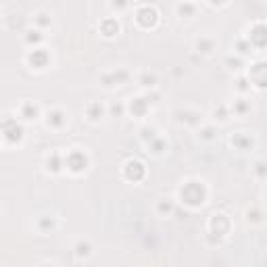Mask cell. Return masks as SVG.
Instances as JSON below:
<instances>
[{"instance_id":"obj_1","label":"cell","mask_w":267,"mask_h":267,"mask_svg":"<svg viewBox=\"0 0 267 267\" xmlns=\"http://www.w3.org/2000/svg\"><path fill=\"white\" fill-rule=\"evenodd\" d=\"M207 197H209V192H207V186L199 180H190L186 182L182 188H180V201L190 207V209H199L207 203Z\"/></svg>"},{"instance_id":"obj_2","label":"cell","mask_w":267,"mask_h":267,"mask_svg":"<svg viewBox=\"0 0 267 267\" xmlns=\"http://www.w3.org/2000/svg\"><path fill=\"white\" fill-rule=\"evenodd\" d=\"M88 165H90V157H88L84 150L75 148V150H71V152L65 155V169L71 171V173L80 175V173H84L88 169Z\"/></svg>"},{"instance_id":"obj_3","label":"cell","mask_w":267,"mask_h":267,"mask_svg":"<svg viewBox=\"0 0 267 267\" xmlns=\"http://www.w3.org/2000/svg\"><path fill=\"white\" fill-rule=\"evenodd\" d=\"M23 134H25V130L17 119L7 117L3 121V138H5L7 144H19V142L23 140Z\"/></svg>"},{"instance_id":"obj_4","label":"cell","mask_w":267,"mask_h":267,"mask_svg":"<svg viewBox=\"0 0 267 267\" xmlns=\"http://www.w3.org/2000/svg\"><path fill=\"white\" fill-rule=\"evenodd\" d=\"M246 78L251 82V86L259 88V90H265L267 88V61H259V63L251 65Z\"/></svg>"},{"instance_id":"obj_5","label":"cell","mask_w":267,"mask_h":267,"mask_svg":"<svg viewBox=\"0 0 267 267\" xmlns=\"http://www.w3.org/2000/svg\"><path fill=\"white\" fill-rule=\"evenodd\" d=\"M146 175V167L142 161H138V159H130V161H126V165H123V177H126L128 182H142Z\"/></svg>"},{"instance_id":"obj_6","label":"cell","mask_w":267,"mask_h":267,"mask_svg":"<svg viewBox=\"0 0 267 267\" xmlns=\"http://www.w3.org/2000/svg\"><path fill=\"white\" fill-rule=\"evenodd\" d=\"M230 227H232V221H230V217L223 215V213H215V215L211 217V223H209L211 236H217V238L221 240L223 236H227Z\"/></svg>"},{"instance_id":"obj_7","label":"cell","mask_w":267,"mask_h":267,"mask_svg":"<svg viewBox=\"0 0 267 267\" xmlns=\"http://www.w3.org/2000/svg\"><path fill=\"white\" fill-rule=\"evenodd\" d=\"M136 23L142 27V29H150L159 23V13L155 7H140L136 11Z\"/></svg>"},{"instance_id":"obj_8","label":"cell","mask_w":267,"mask_h":267,"mask_svg":"<svg viewBox=\"0 0 267 267\" xmlns=\"http://www.w3.org/2000/svg\"><path fill=\"white\" fill-rule=\"evenodd\" d=\"M246 40L253 48H267V23H255L248 29Z\"/></svg>"},{"instance_id":"obj_9","label":"cell","mask_w":267,"mask_h":267,"mask_svg":"<svg viewBox=\"0 0 267 267\" xmlns=\"http://www.w3.org/2000/svg\"><path fill=\"white\" fill-rule=\"evenodd\" d=\"M130 80V71L126 69H115V71H109V73H102L100 75V84L104 88H115V86H121Z\"/></svg>"},{"instance_id":"obj_10","label":"cell","mask_w":267,"mask_h":267,"mask_svg":"<svg viewBox=\"0 0 267 267\" xmlns=\"http://www.w3.org/2000/svg\"><path fill=\"white\" fill-rule=\"evenodd\" d=\"M27 63L33 67V69H46L50 65V52L46 48H33L29 50V55H27Z\"/></svg>"},{"instance_id":"obj_11","label":"cell","mask_w":267,"mask_h":267,"mask_svg":"<svg viewBox=\"0 0 267 267\" xmlns=\"http://www.w3.org/2000/svg\"><path fill=\"white\" fill-rule=\"evenodd\" d=\"M150 106H152V104H150V100H148L146 96H136V98L130 100L128 111H130L134 117H144V115L148 113Z\"/></svg>"},{"instance_id":"obj_12","label":"cell","mask_w":267,"mask_h":267,"mask_svg":"<svg viewBox=\"0 0 267 267\" xmlns=\"http://www.w3.org/2000/svg\"><path fill=\"white\" fill-rule=\"evenodd\" d=\"M67 113L63 111V109H52V111H48V115H46V126L48 128H52V130H61V128H65L67 126Z\"/></svg>"},{"instance_id":"obj_13","label":"cell","mask_w":267,"mask_h":267,"mask_svg":"<svg viewBox=\"0 0 267 267\" xmlns=\"http://www.w3.org/2000/svg\"><path fill=\"white\" fill-rule=\"evenodd\" d=\"M232 146L236 148V150H251L253 146H255V140H253V136H248V134H244V132H238V134H234L232 136Z\"/></svg>"},{"instance_id":"obj_14","label":"cell","mask_w":267,"mask_h":267,"mask_svg":"<svg viewBox=\"0 0 267 267\" xmlns=\"http://www.w3.org/2000/svg\"><path fill=\"white\" fill-rule=\"evenodd\" d=\"M19 115L25 119V121H35L40 117V106L35 104V102H31V100H25L23 104H21V109H19Z\"/></svg>"},{"instance_id":"obj_15","label":"cell","mask_w":267,"mask_h":267,"mask_svg":"<svg viewBox=\"0 0 267 267\" xmlns=\"http://www.w3.org/2000/svg\"><path fill=\"white\" fill-rule=\"evenodd\" d=\"M63 169H65V155L52 152L46 159V171H50V173H61Z\"/></svg>"},{"instance_id":"obj_16","label":"cell","mask_w":267,"mask_h":267,"mask_svg":"<svg viewBox=\"0 0 267 267\" xmlns=\"http://www.w3.org/2000/svg\"><path fill=\"white\" fill-rule=\"evenodd\" d=\"M119 21L115 19V17H109V19L100 21V33L104 35V38H115V35L119 33Z\"/></svg>"},{"instance_id":"obj_17","label":"cell","mask_w":267,"mask_h":267,"mask_svg":"<svg viewBox=\"0 0 267 267\" xmlns=\"http://www.w3.org/2000/svg\"><path fill=\"white\" fill-rule=\"evenodd\" d=\"M104 113H106L104 104H100L98 100H94V102H90V104L86 106V117L90 119V121H100L104 117Z\"/></svg>"},{"instance_id":"obj_18","label":"cell","mask_w":267,"mask_h":267,"mask_svg":"<svg viewBox=\"0 0 267 267\" xmlns=\"http://www.w3.org/2000/svg\"><path fill=\"white\" fill-rule=\"evenodd\" d=\"M215 40L209 38V35H201V38H197V42H194V48H197L201 55H211L213 50H215Z\"/></svg>"},{"instance_id":"obj_19","label":"cell","mask_w":267,"mask_h":267,"mask_svg":"<svg viewBox=\"0 0 267 267\" xmlns=\"http://www.w3.org/2000/svg\"><path fill=\"white\" fill-rule=\"evenodd\" d=\"M35 227H38L40 234H50V232H55L57 230V219L50 217V215H44V217H40L38 221H35Z\"/></svg>"},{"instance_id":"obj_20","label":"cell","mask_w":267,"mask_h":267,"mask_svg":"<svg viewBox=\"0 0 267 267\" xmlns=\"http://www.w3.org/2000/svg\"><path fill=\"white\" fill-rule=\"evenodd\" d=\"M173 209H175V205H173V201H169V199H159L157 205H155L157 215H161V217L173 215Z\"/></svg>"},{"instance_id":"obj_21","label":"cell","mask_w":267,"mask_h":267,"mask_svg":"<svg viewBox=\"0 0 267 267\" xmlns=\"http://www.w3.org/2000/svg\"><path fill=\"white\" fill-rule=\"evenodd\" d=\"M177 15H180L182 19H190V17L197 15V5H194L192 0H184V3L177 5Z\"/></svg>"},{"instance_id":"obj_22","label":"cell","mask_w":267,"mask_h":267,"mask_svg":"<svg viewBox=\"0 0 267 267\" xmlns=\"http://www.w3.org/2000/svg\"><path fill=\"white\" fill-rule=\"evenodd\" d=\"M44 40V33H42V29H38V27H35V29H29L27 33H25V44H29V46H38L40 42Z\"/></svg>"},{"instance_id":"obj_23","label":"cell","mask_w":267,"mask_h":267,"mask_svg":"<svg viewBox=\"0 0 267 267\" xmlns=\"http://www.w3.org/2000/svg\"><path fill=\"white\" fill-rule=\"evenodd\" d=\"M73 251H75V257H78V259H88V257L92 255V246H90V242L80 240V242L75 244Z\"/></svg>"},{"instance_id":"obj_24","label":"cell","mask_w":267,"mask_h":267,"mask_svg":"<svg viewBox=\"0 0 267 267\" xmlns=\"http://www.w3.org/2000/svg\"><path fill=\"white\" fill-rule=\"evenodd\" d=\"M177 119H180L182 123H188V126H199L201 123L199 113H194V111H180L177 113Z\"/></svg>"},{"instance_id":"obj_25","label":"cell","mask_w":267,"mask_h":267,"mask_svg":"<svg viewBox=\"0 0 267 267\" xmlns=\"http://www.w3.org/2000/svg\"><path fill=\"white\" fill-rule=\"evenodd\" d=\"M148 148H150V152L152 155H163L165 150H167V142L163 140V138H152L150 142H148Z\"/></svg>"},{"instance_id":"obj_26","label":"cell","mask_w":267,"mask_h":267,"mask_svg":"<svg viewBox=\"0 0 267 267\" xmlns=\"http://www.w3.org/2000/svg\"><path fill=\"white\" fill-rule=\"evenodd\" d=\"M33 23H35V27L38 29H48L50 27V23H52V19H50V15L48 13H35V17H33Z\"/></svg>"},{"instance_id":"obj_27","label":"cell","mask_w":267,"mask_h":267,"mask_svg":"<svg viewBox=\"0 0 267 267\" xmlns=\"http://www.w3.org/2000/svg\"><path fill=\"white\" fill-rule=\"evenodd\" d=\"M253 173H255L257 180H267V161H265V159H259V161H255Z\"/></svg>"},{"instance_id":"obj_28","label":"cell","mask_w":267,"mask_h":267,"mask_svg":"<svg viewBox=\"0 0 267 267\" xmlns=\"http://www.w3.org/2000/svg\"><path fill=\"white\" fill-rule=\"evenodd\" d=\"M138 84L144 86V88H155V86H157V75L150 73V71H144V73H140Z\"/></svg>"},{"instance_id":"obj_29","label":"cell","mask_w":267,"mask_h":267,"mask_svg":"<svg viewBox=\"0 0 267 267\" xmlns=\"http://www.w3.org/2000/svg\"><path fill=\"white\" fill-rule=\"evenodd\" d=\"M232 109H234V113H236L238 117H244L248 111H251V104H248L244 98H238V100H234V106H232Z\"/></svg>"},{"instance_id":"obj_30","label":"cell","mask_w":267,"mask_h":267,"mask_svg":"<svg viewBox=\"0 0 267 267\" xmlns=\"http://www.w3.org/2000/svg\"><path fill=\"white\" fill-rule=\"evenodd\" d=\"M246 221H248V223H261V221H263V213H261V209H257V207L246 209Z\"/></svg>"},{"instance_id":"obj_31","label":"cell","mask_w":267,"mask_h":267,"mask_svg":"<svg viewBox=\"0 0 267 267\" xmlns=\"http://www.w3.org/2000/svg\"><path fill=\"white\" fill-rule=\"evenodd\" d=\"M253 50V46H251V42H248L246 38H240L238 42H236V52L240 57H244V55H248V52Z\"/></svg>"},{"instance_id":"obj_32","label":"cell","mask_w":267,"mask_h":267,"mask_svg":"<svg viewBox=\"0 0 267 267\" xmlns=\"http://www.w3.org/2000/svg\"><path fill=\"white\" fill-rule=\"evenodd\" d=\"M215 134H217V130L213 128V126H207V128H201V132H199V136H201V140H213L215 138Z\"/></svg>"},{"instance_id":"obj_33","label":"cell","mask_w":267,"mask_h":267,"mask_svg":"<svg viewBox=\"0 0 267 267\" xmlns=\"http://www.w3.org/2000/svg\"><path fill=\"white\" fill-rule=\"evenodd\" d=\"M213 117H215L217 121H227V117H230L227 106H225V104H219V109L213 111Z\"/></svg>"},{"instance_id":"obj_34","label":"cell","mask_w":267,"mask_h":267,"mask_svg":"<svg viewBox=\"0 0 267 267\" xmlns=\"http://www.w3.org/2000/svg\"><path fill=\"white\" fill-rule=\"evenodd\" d=\"M109 5H111L113 11L121 13V11H126L130 7V0H109Z\"/></svg>"},{"instance_id":"obj_35","label":"cell","mask_w":267,"mask_h":267,"mask_svg":"<svg viewBox=\"0 0 267 267\" xmlns=\"http://www.w3.org/2000/svg\"><path fill=\"white\" fill-rule=\"evenodd\" d=\"M140 136H142V140H144L146 144H148V142H150L152 138H157V132H155V128H142Z\"/></svg>"},{"instance_id":"obj_36","label":"cell","mask_w":267,"mask_h":267,"mask_svg":"<svg viewBox=\"0 0 267 267\" xmlns=\"http://www.w3.org/2000/svg\"><path fill=\"white\" fill-rule=\"evenodd\" d=\"M111 115H115V117H119V115H123V113H126L128 111V106L126 104H119V102H115V104H111Z\"/></svg>"},{"instance_id":"obj_37","label":"cell","mask_w":267,"mask_h":267,"mask_svg":"<svg viewBox=\"0 0 267 267\" xmlns=\"http://www.w3.org/2000/svg\"><path fill=\"white\" fill-rule=\"evenodd\" d=\"M225 65H227V69L236 71V69H240V67H242V59H240V57H236V59H232V57H230V59L225 61Z\"/></svg>"},{"instance_id":"obj_38","label":"cell","mask_w":267,"mask_h":267,"mask_svg":"<svg viewBox=\"0 0 267 267\" xmlns=\"http://www.w3.org/2000/svg\"><path fill=\"white\" fill-rule=\"evenodd\" d=\"M238 90H240V92L251 90V82H248V78H240V80H238Z\"/></svg>"},{"instance_id":"obj_39","label":"cell","mask_w":267,"mask_h":267,"mask_svg":"<svg viewBox=\"0 0 267 267\" xmlns=\"http://www.w3.org/2000/svg\"><path fill=\"white\" fill-rule=\"evenodd\" d=\"M227 3V0H209V5H213V7H223Z\"/></svg>"}]
</instances>
